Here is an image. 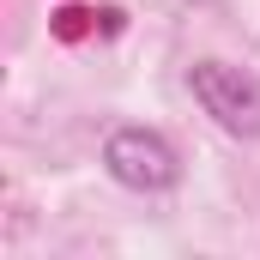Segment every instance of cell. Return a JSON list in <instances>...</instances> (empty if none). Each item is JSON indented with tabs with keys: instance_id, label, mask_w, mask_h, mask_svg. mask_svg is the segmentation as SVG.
I'll use <instances>...</instances> for the list:
<instances>
[{
	"instance_id": "cell-1",
	"label": "cell",
	"mask_w": 260,
	"mask_h": 260,
	"mask_svg": "<svg viewBox=\"0 0 260 260\" xmlns=\"http://www.w3.org/2000/svg\"><path fill=\"white\" fill-rule=\"evenodd\" d=\"M194 103L236 139H260V79L230 61H194L188 67Z\"/></svg>"
},
{
	"instance_id": "cell-2",
	"label": "cell",
	"mask_w": 260,
	"mask_h": 260,
	"mask_svg": "<svg viewBox=\"0 0 260 260\" xmlns=\"http://www.w3.org/2000/svg\"><path fill=\"white\" fill-rule=\"evenodd\" d=\"M103 170H109L121 188H133V194H164V188H176V176H182L170 139L151 133V127L109 133V145H103Z\"/></svg>"
}]
</instances>
